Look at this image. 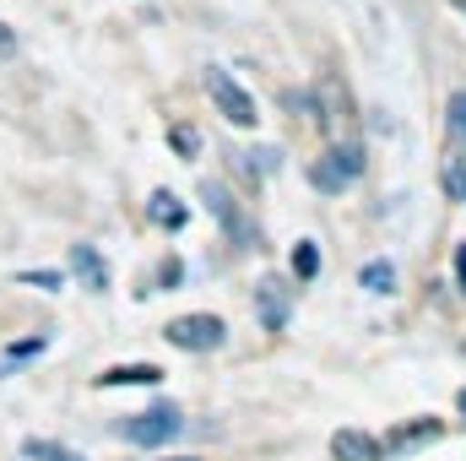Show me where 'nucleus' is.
Segmentation results:
<instances>
[{
    "label": "nucleus",
    "mask_w": 466,
    "mask_h": 461,
    "mask_svg": "<svg viewBox=\"0 0 466 461\" xmlns=\"http://www.w3.org/2000/svg\"><path fill=\"white\" fill-rule=\"evenodd\" d=\"M5 55H16V27L0 22V60H5Z\"/></svg>",
    "instance_id": "20"
},
{
    "label": "nucleus",
    "mask_w": 466,
    "mask_h": 461,
    "mask_svg": "<svg viewBox=\"0 0 466 461\" xmlns=\"http://www.w3.org/2000/svg\"><path fill=\"white\" fill-rule=\"evenodd\" d=\"M445 115H451V130H456V136L466 141V87H461V93H451V104H445Z\"/></svg>",
    "instance_id": "19"
},
{
    "label": "nucleus",
    "mask_w": 466,
    "mask_h": 461,
    "mask_svg": "<svg viewBox=\"0 0 466 461\" xmlns=\"http://www.w3.org/2000/svg\"><path fill=\"white\" fill-rule=\"evenodd\" d=\"M163 337L179 347V353H218V347L228 343V321L201 310V315H179V321H168Z\"/></svg>",
    "instance_id": "3"
},
{
    "label": "nucleus",
    "mask_w": 466,
    "mask_h": 461,
    "mask_svg": "<svg viewBox=\"0 0 466 461\" xmlns=\"http://www.w3.org/2000/svg\"><path fill=\"white\" fill-rule=\"evenodd\" d=\"M451 5H456V11H461V16H466V0H451Z\"/></svg>",
    "instance_id": "25"
},
{
    "label": "nucleus",
    "mask_w": 466,
    "mask_h": 461,
    "mask_svg": "<svg viewBox=\"0 0 466 461\" xmlns=\"http://www.w3.org/2000/svg\"><path fill=\"white\" fill-rule=\"evenodd\" d=\"M49 461H82L76 451H49Z\"/></svg>",
    "instance_id": "22"
},
{
    "label": "nucleus",
    "mask_w": 466,
    "mask_h": 461,
    "mask_svg": "<svg viewBox=\"0 0 466 461\" xmlns=\"http://www.w3.org/2000/svg\"><path fill=\"white\" fill-rule=\"evenodd\" d=\"M331 456L337 461H385V451H380V440L369 429H337L331 435Z\"/></svg>",
    "instance_id": "8"
},
{
    "label": "nucleus",
    "mask_w": 466,
    "mask_h": 461,
    "mask_svg": "<svg viewBox=\"0 0 466 461\" xmlns=\"http://www.w3.org/2000/svg\"><path fill=\"white\" fill-rule=\"evenodd\" d=\"M358 288L374 293V299H390V293H396V266H390V261H363V266H358Z\"/></svg>",
    "instance_id": "12"
},
{
    "label": "nucleus",
    "mask_w": 466,
    "mask_h": 461,
    "mask_svg": "<svg viewBox=\"0 0 466 461\" xmlns=\"http://www.w3.org/2000/svg\"><path fill=\"white\" fill-rule=\"evenodd\" d=\"M163 369L157 364H119V369H104L98 374V391H115V385H157Z\"/></svg>",
    "instance_id": "11"
},
{
    "label": "nucleus",
    "mask_w": 466,
    "mask_h": 461,
    "mask_svg": "<svg viewBox=\"0 0 466 461\" xmlns=\"http://www.w3.org/2000/svg\"><path fill=\"white\" fill-rule=\"evenodd\" d=\"M16 282H22V288H38V293H60V288H66V277L49 271V266H38V271H16Z\"/></svg>",
    "instance_id": "16"
},
{
    "label": "nucleus",
    "mask_w": 466,
    "mask_h": 461,
    "mask_svg": "<svg viewBox=\"0 0 466 461\" xmlns=\"http://www.w3.org/2000/svg\"><path fill=\"white\" fill-rule=\"evenodd\" d=\"M207 93H212V104L223 109V119L228 125H238V130H255L260 125V109H255V98L233 82L223 66H207Z\"/></svg>",
    "instance_id": "4"
},
{
    "label": "nucleus",
    "mask_w": 466,
    "mask_h": 461,
    "mask_svg": "<svg viewBox=\"0 0 466 461\" xmlns=\"http://www.w3.org/2000/svg\"><path fill=\"white\" fill-rule=\"evenodd\" d=\"M44 347H49V343H44V337H22V343L0 347V374H11L16 364H33V358H38Z\"/></svg>",
    "instance_id": "14"
},
{
    "label": "nucleus",
    "mask_w": 466,
    "mask_h": 461,
    "mask_svg": "<svg viewBox=\"0 0 466 461\" xmlns=\"http://www.w3.org/2000/svg\"><path fill=\"white\" fill-rule=\"evenodd\" d=\"M71 271H76L93 293H104V288H109V266L98 261V250H93V244H71Z\"/></svg>",
    "instance_id": "10"
},
{
    "label": "nucleus",
    "mask_w": 466,
    "mask_h": 461,
    "mask_svg": "<svg viewBox=\"0 0 466 461\" xmlns=\"http://www.w3.org/2000/svg\"><path fill=\"white\" fill-rule=\"evenodd\" d=\"M147 218H152L163 233H179L185 223H190V201H179L174 190H152V196H147Z\"/></svg>",
    "instance_id": "9"
},
{
    "label": "nucleus",
    "mask_w": 466,
    "mask_h": 461,
    "mask_svg": "<svg viewBox=\"0 0 466 461\" xmlns=\"http://www.w3.org/2000/svg\"><path fill=\"white\" fill-rule=\"evenodd\" d=\"M179 282H185V261H179V255H168V261L157 266V293H174Z\"/></svg>",
    "instance_id": "17"
},
{
    "label": "nucleus",
    "mask_w": 466,
    "mask_h": 461,
    "mask_svg": "<svg viewBox=\"0 0 466 461\" xmlns=\"http://www.w3.org/2000/svg\"><path fill=\"white\" fill-rule=\"evenodd\" d=\"M174 461H190V456H174Z\"/></svg>",
    "instance_id": "26"
},
{
    "label": "nucleus",
    "mask_w": 466,
    "mask_h": 461,
    "mask_svg": "<svg viewBox=\"0 0 466 461\" xmlns=\"http://www.w3.org/2000/svg\"><path fill=\"white\" fill-rule=\"evenodd\" d=\"M201 201H207V212L218 218V229L228 233V239H238V244H249V239H255L249 223H244V212L233 207V190L223 185V179H207V185H201Z\"/></svg>",
    "instance_id": "5"
},
{
    "label": "nucleus",
    "mask_w": 466,
    "mask_h": 461,
    "mask_svg": "<svg viewBox=\"0 0 466 461\" xmlns=\"http://www.w3.org/2000/svg\"><path fill=\"white\" fill-rule=\"evenodd\" d=\"M456 169H461V201H466V158H456Z\"/></svg>",
    "instance_id": "23"
},
{
    "label": "nucleus",
    "mask_w": 466,
    "mask_h": 461,
    "mask_svg": "<svg viewBox=\"0 0 466 461\" xmlns=\"http://www.w3.org/2000/svg\"><path fill=\"white\" fill-rule=\"evenodd\" d=\"M456 407H461V418H466V385H461V391H456Z\"/></svg>",
    "instance_id": "24"
},
{
    "label": "nucleus",
    "mask_w": 466,
    "mask_h": 461,
    "mask_svg": "<svg viewBox=\"0 0 466 461\" xmlns=\"http://www.w3.org/2000/svg\"><path fill=\"white\" fill-rule=\"evenodd\" d=\"M179 429H185L179 407H174V402H157V407H147V413H130V418L119 424V440H130V446L152 451V446H168Z\"/></svg>",
    "instance_id": "1"
},
{
    "label": "nucleus",
    "mask_w": 466,
    "mask_h": 461,
    "mask_svg": "<svg viewBox=\"0 0 466 461\" xmlns=\"http://www.w3.org/2000/svg\"><path fill=\"white\" fill-rule=\"evenodd\" d=\"M358 174H363V147H358V141H337V147H326V158L309 169V185L326 190V196H337V190H348Z\"/></svg>",
    "instance_id": "2"
},
{
    "label": "nucleus",
    "mask_w": 466,
    "mask_h": 461,
    "mask_svg": "<svg viewBox=\"0 0 466 461\" xmlns=\"http://www.w3.org/2000/svg\"><path fill=\"white\" fill-rule=\"evenodd\" d=\"M315 277H320V244L299 239L293 244V282H315Z\"/></svg>",
    "instance_id": "13"
},
{
    "label": "nucleus",
    "mask_w": 466,
    "mask_h": 461,
    "mask_svg": "<svg viewBox=\"0 0 466 461\" xmlns=\"http://www.w3.org/2000/svg\"><path fill=\"white\" fill-rule=\"evenodd\" d=\"M456 282H461V293H466V244H456Z\"/></svg>",
    "instance_id": "21"
},
{
    "label": "nucleus",
    "mask_w": 466,
    "mask_h": 461,
    "mask_svg": "<svg viewBox=\"0 0 466 461\" xmlns=\"http://www.w3.org/2000/svg\"><path fill=\"white\" fill-rule=\"evenodd\" d=\"M255 174H282V147H255Z\"/></svg>",
    "instance_id": "18"
},
{
    "label": "nucleus",
    "mask_w": 466,
    "mask_h": 461,
    "mask_svg": "<svg viewBox=\"0 0 466 461\" xmlns=\"http://www.w3.org/2000/svg\"><path fill=\"white\" fill-rule=\"evenodd\" d=\"M255 310H260V326H266V332H282V326H288V315H293V288H288L282 277H260Z\"/></svg>",
    "instance_id": "7"
},
{
    "label": "nucleus",
    "mask_w": 466,
    "mask_h": 461,
    "mask_svg": "<svg viewBox=\"0 0 466 461\" xmlns=\"http://www.w3.org/2000/svg\"><path fill=\"white\" fill-rule=\"evenodd\" d=\"M168 147L190 163V158L201 152V130H196V125H185V119H174V125H168Z\"/></svg>",
    "instance_id": "15"
},
{
    "label": "nucleus",
    "mask_w": 466,
    "mask_h": 461,
    "mask_svg": "<svg viewBox=\"0 0 466 461\" xmlns=\"http://www.w3.org/2000/svg\"><path fill=\"white\" fill-rule=\"evenodd\" d=\"M440 435H445V424H440V418H412V424H396V429L380 440V451H385V456H412V451L434 446Z\"/></svg>",
    "instance_id": "6"
}]
</instances>
